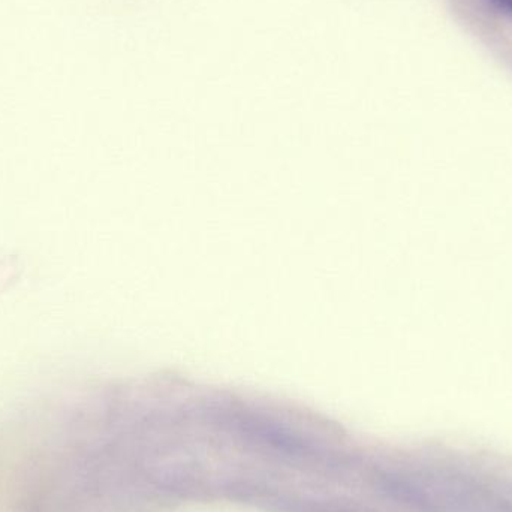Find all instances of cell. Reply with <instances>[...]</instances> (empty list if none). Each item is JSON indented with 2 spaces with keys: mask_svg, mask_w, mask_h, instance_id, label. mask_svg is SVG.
Here are the masks:
<instances>
[{
  "mask_svg": "<svg viewBox=\"0 0 512 512\" xmlns=\"http://www.w3.org/2000/svg\"><path fill=\"white\" fill-rule=\"evenodd\" d=\"M492 3L502 11L511 12L512 14V0H492Z\"/></svg>",
  "mask_w": 512,
  "mask_h": 512,
  "instance_id": "1",
  "label": "cell"
}]
</instances>
